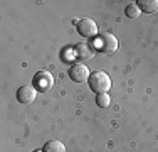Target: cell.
<instances>
[{"label": "cell", "mask_w": 158, "mask_h": 152, "mask_svg": "<svg viewBox=\"0 0 158 152\" xmlns=\"http://www.w3.org/2000/svg\"><path fill=\"white\" fill-rule=\"evenodd\" d=\"M88 83H89V88L98 95L108 93V90L111 88V78H110V74H106L104 71H94V73H91Z\"/></svg>", "instance_id": "obj_1"}, {"label": "cell", "mask_w": 158, "mask_h": 152, "mask_svg": "<svg viewBox=\"0 0 158 152\" xmlns=\"http://www.w3.org/2000/svg\"><path fill=\"white\" fill-rule=\"evenodd\" d=\"M96 46H98V47H99L103 52H106V54H111V52H114L116 49H118V39H116L113 34L104 32V34H101V36L98 37Z\"/></svg>", "instance_id": "obj_2"}, {"label": "cell", "mask_w": 158, "mask_h": 152, "mask_svg": "<svg viewBox=\"0 0 158 152\" xmlns=\"http://www.w3.org/2000/svg\"><path fill=\"white\" fill-rule=\"evenodd\" d=\"M34 86H35L37 91H42L46 93L54 86V78L49 71H39L35 76H34Z\"/></svg>", "instance_id": "obj_3"}, {"label": "cell", "mask_w": 158, "mask_h": 152, "mask_svg": "<svg viewBox=\"0 0 158 152\" xmlns=\"http://www.w3.org/2000/svg\"><path fill=\"white\" fill-rule=\"evenodd\" d=\"M89 76H91V74H89L88 66L82 64V63L73 64L71 69H69V78L73 79L74 83H84V81H88V79H89Z\"/></svg>", "instance_id": "obj_4"}, {"label": "cell", "mask_w": 158, "mask_h": 152, "mask_svg": "<svg viewBox=\"0 0 158 152\" xmlns=\"http://www.w3.org/2000/svg\"><path fill=\"white\" fill-rule=\"evenodd\" d=\"M35 96H37V90L34 85H22L20 88L17 90V100H19V103H22V105L32 103V101L35 100Z\"/></svg>", "instance_id": "obj_5"}, {"label": "cell", "mask_w": 158, "mask_h": 152, "mask_svg": "<svg viewBox=\"0 0 158 152\" xmlns=\"http://www.w3.org/2000/svg\"><path fill=\"white\" fill-rule=\"evenodd\" d=\"M77 32L82 37H96L98 36V25L93 19L84 17L77 22Z\"/></svg>", "instance_id": "obj_6"}, {"label": "cell", "mask_w": 158, "mask_h": 152, "mask_svg": "<svg viewBox=\"0 0 158 152\" xmlns=\"http://www.w3.org/2000/svg\"><path fill=\"white\" fill-rule=\"evenodd\" d=\"M74 51H76L77 58L82 59V61H88V59H91L93 56H94V49H93L89 44H84V42H77L76 47H74Z\"/></svg>", "instance_id": "obj_7"}, {"label": "cell", "mask_w": 158, "mask_h": 152, "mask_svg": "<svg viewBox=\"0 0 158 152\" xmlns=\"http://www.w3.org/2000/svg\"><path fill=\"white\" fill-rule=\"evenodd\" d=\"M138 9L146 14H153L158 10V0H138L136 2Z\"/></svg>", "instance_id": "obj_8"}, {"label": "cell", "mask_w": 158, "mask_h": 152, "mask_svg": "<svg viewBox=\"0 0 158 152\" xmlns=\"http://www.w3.org/2000/svg\"><path fill=\"white\" fill-rule=\"evenodd\" d=\"M44 152H66V147L61 140H49L42 147Z\"/></svg>", "instance_id": "obj_9"}, {"label": "cell", "mask_w": 158, "mask_h": 152, "mask_svg": "<svg viewBox=\"0 0 158 152\" xmlns=\"http://www.w3.org/2000/svg\"><path fill=\"white\" fill-rule=\"evenodd\" d=\"M61 56H62L61 59L64 61V63H73V61L77 58V56H76V51H74V49H69V47H67V49H62Z\"/></svg>", "instance_id": "obj_10"}, {"label": "cell", "mask_w": 158, "mask_h": 152, "mask_svg": "<svg viewBox=\"0 0 158 152\" xmlns=\"http://www.w3.org/2000/svg\"><path fill=\"white\" fill-rule=\"evenodd\" d=\"M96 103H98V106H101V108H106V106H110V103H111L110 95H108V93H99V95L96 96Z\"/></svg>", "instance_id": "obj_11"}, {"label": "cell", "mask_w": 158, "mask_h": 152, "mask_svg": "<svg viewBox=\"0 0 158 152\" xmlns=\"http://www.w3.org/2000/svg\"><path fill=\"white\" fill-rule=\"evenodd\" d=\"M125 12H126V17H130V19H138V17H140V12H141V10L138 9L136 3H131V5L126 7Z\"/></svg>", "instance_id": "obj_12"}, {"label": "cell", "mask_w": 158, "mask_h": 152, "mask_svg": "<svg viewBox=\"0 0 158 152\" xmlns=\"http://www.w3.org/2000/svg\"><path fill=\"white\" fill-rule=\"evenodd\" d=\"M34 152H44V150H34Z\"/></svg>", "instance_id": "obj_13"}]
</instances>
